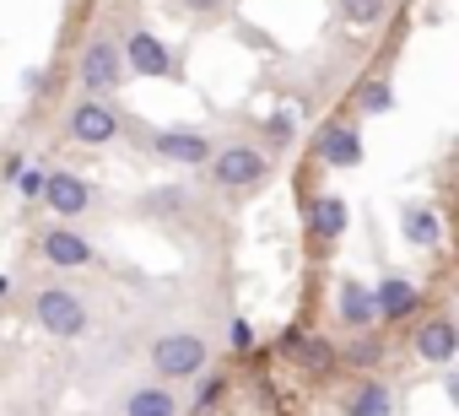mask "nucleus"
<instances>
[{
	"instance_id": "f257e3e1",
	"label": "nucleus",
	"mask_w": 459,
	"mask_h": 416,
	"mask_svg": "<svg viewBox=\"0 0 459 416\" xmlns=\"http://www.w3.org/2000/svg\"><path fill=\"white\" fill-rule=\"evenodd\" d=\"M76 82H82L87 98H114V92L125 87V55H119V39H114V33H98V39L82 49Z\"/></svg>"
},
{
	"instance_id": "f03ea898",
	"label": "nucleus",
	"mask_w": 459,
	"mask_h": 416,
	"mask_svg": "<svg viewBox=\"0 0 459 416\" xmlns=\"http://www.w3.org/2000/svg\"><path fill=\"white\" fill-rule=\"evenodd\" d=\"M152 368H157V378H200L205 373V362H211V346H205V335H189V330H168V335H157L152 341Z\"/></svg>"
},
{
	"instance_id": "7ed1b4c3",
	"label": "nucleus",
	"mask_w": 459,
	"mask_h": 416,
	"mask_svg": "<svg viewBox=\"0 0 459 416\" xmlns=\"http://www.w3.org/2000/svg\"><path fill=\"white\" fill-rule=\"evenodd\" d=\"M265 173H271V157H265L255 141H227V146L211 152V178H216L221 189H233V195L265 184Z\"/></svg>"
},
{
	"instance_id": "20e7f679",
	"label": "nucleus",
	"mask_w": 459,
	"mask_h": 416,
	"mask_svg": "<svg viewBox=\"0 0 459 416\" xmlns=\"http://www.w3.org/2000/svg\"><path fill=\"white\" fill-rule=\"evenodd\" d=\"M33 319H39V330L60 335V341H82V335H87V325H92L87 303H82L71 287H44V292L33 298Z\"/></svg>"
},
{
	"instance_id": "39448f33",
	"label": "nucleus",
	"mask_w": 459,
	"mask_h": 416,
	"mask_svg": "<svg viewBox=\"0 0 459 416\" xmlns=\"http://www.w3.org/2000/svg\"><path fill=\"white\" fill-rule=\"evenodd\" d=\"M119 130H125V119H119V108H114L108 98H82V103H71V114H65V135H71L76 146H108Z\"/></svg>"
},
{
	"instance_id": "423d86ee",
	"label": "nucleus",
	"mask_w": 459,
	"mask_h": 416,
	"mask_svg": "<svg viewBox=\"0 0 459 416\" xmlns=\"http://www.w3.org/2000/svg\"><path fill=\"white\" fill-rule=\"evenodd\" d=\"M119 55H125V76H173L168 44H162L157 33H146V28H135V33L119 44Z\"/></svg>"
},
{
	"instance_id": "0eeeda50",
	"label": "nucleus",
	"mask_w": 459,
	"mask_h": 416,
	"mask_svg": "<svg viewBox=\"0 0 459 416\" xmlns=\"http://www.w3.org/2000/svg\"><path fill=\"white\" fill-rule=\"evenodd\" d=\"M454 351H459V325H454V314H432V319L416 325V357H421L427 368H448Z\"/></svg>"
},
{
	"instance_id": "6e6552de",
	"label": "nucleus",
	"mask_w": 459,
	"mask_h": 416,
	"mask_svg": "<svg viewBox=\"0 0 459 416\" xmlns=\"http://www.w3.org/2000/svg\"><path fill=\"white\" fill-rule=\"evenodd\" d=\"M152 152H157L162 162L200 168V162H211L216 141H211V135H200V130H157V135H152Z\"/></svg>"
},
{
	"instance_id": "1a4fd4ad",
	"label": "nucleus",
	"mask_w": 459,
	"mask_h": 416,
	"mask_svg": "<svg viewBox=\"0 0 459 416\" xmlns=\"http://www.w3.org/2000/svg\"><path fill=\"white\" fill-rule=\"evenodd\" d=\"M39 249H44V260H49V265H60V271H82V265H92V238H87V233H76L71 222H60V228H49V233H39Z\"/></svg>"
},
{
	"instance_id": "9d476101",
	"label": "nucleus",
	"mask_w": 459,
	"mask_h": 416,
	"mask_svg": "<svg viewBox=\"0 0 459 416\" xmlns=\"http://www.w3.org/2000/svg\"><path fill=\"white\" fill-rule=\"evenodd\" d=\"M39 200H49L65 222H76L87 205H92V189H87V178H76V173H44V195H39Z\"/></svg>"
},
{
	"instance_id": "9b49d317",
	"label": "nucleus",
	"mask_w": 459,
	"mask_h": 416,
	"mask_svg": "<svg viewBox=\"0 0 459 416\" xmlns=\"http://www.w3.org/2000/svg\"><path fill=\"white\" fill-rule=\"evenodd\" d=\"M314 152L330 168H357L362 162V135H357V125H325L319 141H314Z\"/></svg>"
},
{
	"instance_id": "f8f14e48",
	"label": "nucleus",
	"mask_w": 459,
	"mask_h": 416,
	"mask_svg": "<svg viewBox=\"0 0 459 416\" xmlns=\"http://www.w3.org/2000/svg\"><path fill=\"white\" fill-rule=\"evenodd\" d=\"M416 298H421L416 282H405V276H384V282L373 287V319L394 325V319H405V314L416 308Z\"/></svg>"
},
{
	"instance_id": "ddd939ff",
	"label": "nucleus",
	"mask_w": 459,
	"mask_h": 416,
	"mask_svg": "<svg viewBox=\"0 0 459 416\" xmlns=\"http://www.w3.org/2000/svg\"><path fill=\"white\" fill-rule=\"evenodd\" d=\"M335 308H341V325H346V330H357V335H368V330L378 325V319H373V292H368L362 282H341Z\"/></svg>"
},
{
	"instance_id": "4468645a",
	"label": "nucleus",
	"mask_w": 459,
	"mask_h": 416,
	"mask_svg": "<svg viewBox=\"0 0 459 416\" xmlns=\"http://www.w3.org/2000/svg\"><path fill=\"white\" fill-rule=\"evenodd\" d=\"M125 416H178V400L168 384H141L125 394Z\"/></svg>"
},
{
	"instance_id": "2eb2a0df",
	"label": "nucleus",
	"mask_w": 459,
	"mask_h": 416,
	"mask_svg": "<svg viewBox=\"0 0 459 416\" xmlns=\"http://www.w3.org/2000/svg\"><path fill=\"white\" fill-rule=\"evenodd\" d=\"M346 222H351V212H346V200H341V195H319V200H314V212H308L314 238H341Z\"/></svg>"
},
{
	"instance_id": "dca6fc26",
	"label": "nucleus",
	"mask_w": 459,
	"mask_h": 416,
	"mask_svg": "<svg viewBox=\"0 0 459 416\" xmlns=\"http://www.w3.org/2000/svg\"><path fill=\"white\" fill-rule=\"evenodd\" d=\"M346 416H394V394H389V384H378V378L357 384V389L346 394Z\"/></svg>"
},
{
	"instance_id": "f3484780",
	"label": "nucleus",
	"mask_w": 459,
	"mask_h": 416,
	"mask_svg": "<svg viewBox=\"0 0 459 416\" xmlns=\"http://www.w3.org/2000/svg\"><path fill=\"white\" fill-rule=\"evenodd\" d=\"M400 228H405V238H411L416 249H432V244L443 238V228H437V212H432V205H405V212H400Z\"/></svg>"
},
{
	"instance_id": "a211bd4d",
	"label": "nucleus",
	"mask_w": 459,
	"mask_h": 416,
	"mask_svg": "<svg viewBox=\"0 0 459 416\" xmlns=\"http://www.w3.org/2000/svg\"><path fill=\"white\" fill-rule=\"evenodd\" d=\"M292 351H298V368L303 373H335V362H341V351L330 346V341H319V335H308V341H292Z\"/></svg>"
},
{
	"instance_id": "6ab92c4d",
	"label": "nucleus",
	"mask_w": 459,
	"mask_h": 416,
	"mask_svg": "<svg viewBox=\"0 0 459 416\" xmlns=\"http://www.w3.org/2000/svg\"><path fill=\"white\" fill-rule=\"evenodd\" d=\"M341 17H346L357 33H368V28H378V22L389 17V0H341Z\"/></svg>"
},
{
	"instance_id": "aec40b11",
	"label": "nucleus",
	"mask_w": 459,
	"mask_h": 416,
	"mask_svg": "<svg viewBox=\"0 0 459 416\" xmlns=\"http://www.w3.org/2000/svg\"><path fill=\"white\" fill-rule=\"evenodd\" d=\"M362 114H389L394 108V87H389V76H373V82H362Z\"/></svg>"
},
{
	"instance_id": "412c9836",
	"label": "nucleus",
	"mask_w": 459,
	"mask_h": 416,
	"mask_svg": "<svg viewBox=\"0 0 459 416\" xmlns=\"http://www.w3.org/2000/svg\"><path fill=\"white\" fill-rule=\"evenodd\" d=\"M12 178H17V195L22 200H39L44 195V173L39 168H12Z\"/></svg>"
},
{
	"instance_id": "4be33fe9",
	"label": "nucleus",
	"mask_w": 459,
	"mask_h": 416,
	"mask_svg": "<svg viewBox=\"0 0 459 416\" xmlns=\"http://www.w3.org/2000/svg\"><path fill=\"white\" fill-rule=\"evenodd\" d=\"M227 341H233V351H249V346H255V325H249V319H233Z\"/></svg>"
},
{
	"instance_id": "5701e85b",
	"label": "nucleus",
	"mask_w": 459,
	"mask_h": 416,
	"mask_svg": "<svg viewBox=\"0 0 459 416\" xmlns=\"http://www.w3.org/2000/svg\"><path fill=\"white\" fill-rule=\"evenodd\" d=\"M351 362H357V368H373V362H378V341H368V335H362V341L351 346Z\"/></svg>"
},
{
	"instance_id": "b1692460",
	"label": "nucleus",
	"mask_w": 459,
	"mask_h": 416,
	"mask_svg": "<svg viewBox=\"0 0 459 416\" xmlns=\"http://www.w3.org/2000/svg\"><path fill=\"white\" fill-rule=\"evenodd\" d=\"M178 6H184L189 17H216V12L227 6V0H178Z\"/></svg>"
},
{
	"instance_id": "393cba45",
	"label": "nucleus",
	"mask_w": 459,
	"mask_h": 416,
	"mask_svg": "<svg viewBox=\"0 0 459 416\" xmlns=\"http://www.w3.org/2000/svg\"><path fill=\"white\" fill-rule=\"evenodd\" d=\"M6 292H12V282H6V276H0V298H6Z\"/></svg>"
}]
</instances>
